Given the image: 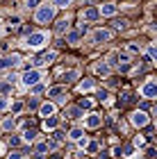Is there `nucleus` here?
Here are the masks:
<instances>
[{
  "label": "nucleus",
  "instance_id": "c9c22d12",
  "mask_svg": "<svg viewBox=\"0 0 157 159\" xmlns=\"http://www.w3.org/2000/svg\"><path fill=\"white\" fill-rule=\"evenodd\" d=\"M7 159H23V155H21V152H12Z\"/></svg>",
  "mask_w": 157,
  "mask_h": 159
},
{
  "label": "nucleus",
  "instance_id": "e433bc0d",
  "mask_svg": "<svg viewBox=\"0 0 157 159\" xmlns=\"http://www.w3.org/2000/svg\"><path fill=\"white\" fill-rule=\"evenodd\" d=\"M87 143H89V141H87V139H84V136H82V139L77 141V146H80V148H87Z\"/></svg>",
  "mask_w": 157,
  "mask_h": 159
},
{
  "label": "nucleus",
  "instance_id": "f8f14e48",
  "mask_svg": "<svg viewBox=\"0 0 157 159\" xmlns=\"http://www.w3.org/2000/svg\"><path fill=\"white\" fill-rule=\"evenodd\" d=\"M80 37H82L80 30H71V32H66V41L71 43V46H77V43H80Z\"/></svg>",
  "mask_w": 157,
  "mask_h": 159
},
{
  "label": "nucleus",
  "instance_id": "72a5a7b5",
  "mask_svg": "<svg viewBox=\"0 0 157 159\" xmlns=\"http://www.w3.org/2000/svg\"><path fill=\"white\" fill-rule=\"evenodd\" d=\"M27 107H30V109H39V100H37V98H32L30 102H27Z\"/></svg>",
  "mask_w": 157,
  "mask_h": 159
},
{
  "label": "nucleus",
  "instance_id": "4be33fe9",
  "mask_svg": "<svg viewBox=\"0 0 157 159\" xmlns=\"http://www.w3.org/2000/svg\"><path fill=\"white\" fill-rule=\"evenodd\" d=\"M96 73L98 75H109V66L103 61V64H96Z\"/></svg>",
  "mask_w": 157,
  "mask_h": 159
},
{
  "label": "nucleus",
  "instance_id": "f257e3e1",
  "mask_svg": "<svg viewBox=\"0 0 157 159\" xmlns=\"http://www.w3.org/2000/svg\"><path fill=\"white\" fill-rule=\"evenodd\" d=\"M55 18V7L50 2H44L41 7H37V14H34V20L41 25H46V23H50V20Z\"/></svg>",
  "mask_w": 157,
  "mask_h": 159
},
{
  "label": "nucleus",
  "instance_id": "f03ea898",
  "mask_svg": "<svg viewBox=\"0 0 157 159\" xmlns=\"http://www.w3.org/2000/svg\"><path fill=\"white\" fill-rule=\"evenodd\" d=\"M41 80H44V73H41V70H37V68H27L23 75H21V82H23L27 89H30V86H34V84H39Z\"/></svg>",
  "mask_w": 157,
  "mask_h": 159
},
{
  "label": "nucleus",
  "instance_id": "6e6552de",
  "mask_svg": "<svg viewBox=\"0 0 157 159\" xmlns=\"http://www.w3.org/2000/svg\"><path fill=\"white\" fill-rule=\"evenodd\" d=\"M18 61H21V57H18V55H9V57H2V59H0V70H2V68H12V66H16Z\"/></svg>",
  "mask_w": 157,
  "mask_h": 159
},
{
  "label": "nucleus",
  "instance_id": "ddd939ff",
  "mask_svg": "<svg viewBox=\"0 0 157 159\" xmlns=\"http://www.w3.org/2000/svg\"><path fill=\"white\" fill-rule=\"evenodd\" d=\"M53 146H55L53 141H39V143H37V155H46Z\"/></svg>",
  "mask_w": 157,
  "mask_h": 159
},
{
  "label": "nucleus",
  "instance_id": "c756f323",
  "mask_svg": "<svg viewBox=\"0 0 157 159\" xmlns=\"http://www.w3.org/2000/svg\"><path fill=\"white\" fill-rule=\"evenodd\" d=\"M44 91H46L44 84H34V86H32V93H34V96H39V93H44Z\"/></svg>",
  "mask_w": 157,
  "mask_h": 159
},
{
  "label": "nucleus",
  "instance_id": "9d476101",
  "mask_svg": "<svg viewBox=\"0 0 157 159\" xmlns=\"http://www.w3.org/2000/svg\"><path fill=\"white\" fill-rule=\"evenodd\" d=\"M116 11H118V7L114 2H105L100 9H98V14H103V16H116Z\"/></svg>",
  "mask_w": 157,
  "mask_h": 159
},
{
  "label": "nucleus",
  "instance_id": "0eeeda50",
  "mask_svg": "<svg viewBox=\"0 0 157 159\" xmlns=\"http://www.w3.org/2000/svg\"><path fill=\"white\" fill-rule=\"evenodd\" d=\"M109 39H112V32L109 30H96L94 34H91V41H94V43H105Z\"/></svg>",
  "mask_w": 157,
  "mask_h": 159
},
{
  "label": "nucleus",
  "instance_id": "f704fd0d",
  "mask_svg": "<svg viewBox=\"0 0 157 159\" xmlns=\"http://www.w3.org/2000/svg\"><path fill=\"white\" fill-rule=\"evenodd\" d=\"M27 7H34V9H37V7H39V0H27Z\"/></svg>",
  "mask_w": 157,
  "mask_h": 159
},
{
  "label": "nucleus",
  "instance_id": "58836bf2",
  "mask_svg": "<svg viewBox=\"0 0 157 159\" xmlns=\"http://www.w3.org/2000/svg\"><path fill=\"white\" fill-rule=\"evenodd\" d=\"M146 152H148V157H155V155H157V150H155V148H148Z\"/></svg>",
  "mask_w": 157,
  "mask_h": 159
},
{
  "label": "nucleus",
  "instance_id": "2f4dec72",
  "mask_svg": "<svg viewBox=\"0 0 157 159\" xmlns=\"http://www.w3.org/2000/svg\"><path fill=\"white\" fill-rule=\"evenodd\" d=\"M12 89V84H7V82H0V96H5L7 91Z\"/></svg>",
  "mask_w": 157,
  "mask_h": 159
},
{
  "label": "nucleus",
  "instance_id": "393cba45",
  "mask_svg": "<svg viewBox=\"0 0 157 159\" xmlns=\"http://www.w3.org/2000/svg\"><path fill=\"white\" fill-rule=\"evenodd\" d=\"M98 150H100L98 141H89V143H87V152H91V155H94V152H98Z\"/></svg>",
  "mask_w": 157,
  "mask_h": 159
},
{
  "label": "nucleus",
  "instance_id": "1a4fd4ad",
  "mask_svg": "<svg viewBox=\"0 0 157 159\" xmlns=\"http://www.w3.org/2000/svg\"><path fill=\"white\" fill-rule=\"evenodd\" d=\"M55 111H57V107H55V102H44V105H39V114L41 116H55Z\"/></svg>",
  "mask_w": 157,
  "mask_h": 159
},
{
  "label": "nucleus",
  "instance_id": "9b49d317",
  "mask_svg": "<svg viewBox=\"0 0 157 159\" xmlns=\"http://www.w3.org/2000/svg\"><path fill=\"white\" fill-rule=\"evenodd\" d=\"M100 14H98V7H87V9L82 11V20H96Z\"/></svg>",
  "mask_w": 157,
  "mask_h": 159
},
{
  "label": "nucleus",
  "instance_id": "4468645a",
  "mask_svg": "<svg viewBox=\"0 0 157 159\" xmlns=\"http://www.w3.org/2000/svg\"><path fill=\"white\" fill-rule=\"evenodd\" d=\"M57 125H59V118H57V116H48L46 123H44L46 129H57Z\"/></svg>",
  "mask_w": 157,
  "mask_h": 159
},
{
  "label": "nucleus",
  "instance_id": "6ab92c4d",
  "mask_svg": "<svg viewBox=\"0 0 157 159\" xmlns=\"http://www.w3.org/2000/svg\"><path fill=\"white\" fill-rule=\"evenodd\" d=\"M34 139H37V132H34V129H25V132H23V139H21V141H25V143H32Z\"/></svg>",
  "mask_w": 157,
  "mask_h": 159
},
{
  "label": "nucleus",
  "instance_id": "a211bd4d",
  "mask_svg": "<svg viewBox=\"0 0 157 159\" xmlns=\"http://www.w3.org/2000/svg\"><path fill=\"white\" fill-rule=\"evenodd\" d=\"M82 134H84V129H82V127H73V129L68 132V136H71L73 141H80V139H82Z\"/></svg>",
  "mask_w": 157,
  "mask_h": 159
},
{
  "label": "nucleus",
  "instance_id": "b1692460",
  "mask_svg": "<svg viewBox=\"0 0 157 159\" xmlns=\"http://www.w3.org/2000/svg\"><path fill=\"white\" fill-rule=\"evenodd\" d=\"M91 107H94V100H89V98H82L80 100V109L84 111V109H91Z\"/></svg>",
  "mask_w": 157,
  "mask_h": 159
},
{
  "label": "nucleus",
  "instance_id": "412c9836",
  "mask_svg": "<svg viewBox=\"0 0 157 159\" xmlns=\"http://www.w3.org/2000/svg\"><path fill=\"white\" fill-rule=\"evenodd\" d=\"M66 114H68V118H80V116H84V111L80 109V107H71Z\"/></svg>",
  "mask_w": 157,
  "mask_h": 159
},
{
  "label": "nucleus",
  "instance_id": "423d86ee",
  "mask_svg": "<svg viewBox=\"0 0 157 159\" xmlns=\"http://www.w3.org/2000/svg\"><path fill=\"white\" fill-rule=\"evenodd\" d=\"M141 96H144L146 100H153V98L157 96V84L153 82V80H148V82L141 86Z\"/></svg>",
  "mask_w": 157,
  "mask_h": 159
},
{
  "label": "nucleus",
  "instance_id": "4c0bfd02",
  "mask_svg": "<svg viewBox=\"0 0 157 159\" xmlns=\"http://www.w3.org/2000/svg\"><path fill=\"white\" fill-rule=\"evenodd\" d=\"M123 155H125V157H134V148H127Z\"/></svg>",
  "mask_w": 157,
  "mask_h": 159
},
{
  "label": "nucleus",
  "instance_id": "dca6fc26",
  "mask_svg": "<svg viewBox=\"0 0 157 159\" xmlns=\"http://www.w3.org/2000/svg\"><path fill=\"white\" fill-rule=\"evenodd\" d=\"M53 59H57V52H55V50L46 52V55L41 57V59H37V61H39V64H53Z\"/></svg>",
  "mask_w": 157,
  "mask_h": 159
},
{
  "label": "nucleus",
  "instance_id": "2eb2a0df",
  "mask_svg": "<svg viewBox=\"0 0 157 159\" xmlns=\"http://www.w3.org/2000/svg\"><path fill=\"white\" fill-rule=\"evenodd\" d=\"M96 89V82H94V80H82V82H80V91L84 93V91H94Z\"/></svg>",
  "mask_w": 157,
  "mask_h": 159
},
{
  "label": "nucleus",
  "instance_id": "7ed1b4c3",
  "mask_svg": "<svg viewBox=\"0 0 157 159\" xmlns=\"http://www.w3.org/2000/svg\"><path fill=\"white\" fill-rule=\"evenodd\" d=\"M44 43H48V34L46 32H30L27 39H25V46H30V48H41Z\"/></svg>",
  "mask_w": 157,
  "mask_h": 159
},
{
  "label": "nucleus",
  "instance_id": "a19ab883",
  "mask_svg": "<svg viewBox=\"0 0 157 159\" xmlns=\"http://www.w3.org/2000/svg\"><path fill=\"white\" fill-rule=\"evenodd\" d=\"M0 152H2V146H0Z\"/></svg>",
  "mask_w": 157,
  "mask_h": 159
},
{
  "label": "nucleus",
  "instance_id": "aec40b11",
  "mask_svg": "<svg viewBox=\"0 0 157 159\" xmlns=\"http://www.w3.org/2000/svg\"><path fill=\"white\" fill-rule=\"evenodd\" d=\"M73 0H50V5L55 7V9H64V7H68Z\"/></svg>",
  "mask_w": 157,
  "mask_h": 159
},
{
  "label": "nucleus",
  "instance_id": "f3484780",
  "mask_svg": "<svg viewBox=\"0 0 157 159\" xmlns=\"http://www.w3.org/2000/svg\"><path fill=\"white\" fill-rule=\"evenodd\" d=\"M59 96H64V86H53V89H48V98L59 100Z\"/></svg>",
  "mask_w": 157,
  "mask_h": 159
},
{
  "label": "nucleus",
  "instance_id": "c85d7f7f",
  "mask_svg": "<svg viewBox=\"0 0 157 159\" xmlns=\"http://www.w3.org/2000/svg\"><path fill=\"white\" fill-rule=\"evenodd\" d=\"M23 107H25V105L18 100V102H14V105H12V111H14V114H21V111H23Z\"/></svg>",
  "mask_w": 157,
  "mask_h": 159
},
{
  "label": "nucleus",
  "instance_id": "473e14b6",
  "mask_svg": "<svg viewBox=\"0 0 157 159\" xmlns=\"http://www.w3.org/2000/svg\"><path fill=\"white\" fill-rule=\"evenodd\" d=\"M144 143H146V141H144V136H139V134L134 136V148H141Z\"/></svg>",
  "mask_w": 157,
  "mask_h": 159
},
{
  "label": "nucleus",
  "instance_id": "5701e85b",
  "mask_svg": "<svg viewBox=\"0 0 157 159\" xmlns=\"http://www.w3.org/2000/svg\"><path fill=\"white\" fill-rule=\"evenodd\" d=\"M64 32H68V20H59L57 23V34H64Z\"/></svg>",
  "mask_w": 157,
  "mask_h": 159
},
{
  "label": "nucleus",
  "instance_id": "ea45409f",
  "mask_svg": "<svg viewBox=\"0 0 157 159\" xmlns=\"http://www.w3.org/2000/svg\"><path fill=\"white\" fill-rule=\"evenodd\" d=\"M98 98L105 100V98H107V91H103V89H100V91H98Z\"/></svg>",
  "mask_w": 157,
  "mask_h": 159
},
{
  "label": "nucleus",
  "instance_id": "7c9ffc66",
  "mask_svg": "<svg viewBox=\"0 0 157 159\" xmlns=\"http://www.w3.org/2000/svg\"><path fill=\"white\" fill-rule=\"evenodd\" d=\"M7 107H9V100H7V96H0V111L7 109Z\"/></svg>",
  "mask_w": 157,
  "mask_h": 159
},
{
  "label": "nucleus",
  "instance_id": "bb28decb",
  "mask_svg": "<svg viewBox=\"0 0 157 159\" xmlns=\"http://www.w3.org/2000/svg\"><path fill=\"white\" fill-rule=\"evenodd\" d=\"M75 77H77V70H66V73H64V80H66V82H73Z\"/></svg>",
  "mask_w": 157,
  "mask_h": 159
},
{
  "label": "nucleus",
  "instance_id": "cd10ccee",
  "mask_svg": "<svg viewBox=\"0 0 157 159\" xmlns=\"http://www.w3.org/2000/svg\"><path fill=\"white\" fill-rule=\"evenodd\" d=\"M14 125H16L14 118H5V120H2V129H14Z\"/></svg>",
  "mask_w": 157,
  "mask_h": 159
},
{
  "label": "nucleus",
  "instance_id": "39448f33",
  "mask_svg": "<svg viewBox=\"0 0 157 159\" xmlns=\"http://www.w3.org/2000/svg\"><path fill=\"white\" fill-rule=\"evenodd\" d=\"M84 125H87L89 129H96V127H100L103 125V116L100 114H96V111H91L84 116Z\"/></svg>",
  "mask_w": 157,
  "mask_h": 159
},
{
  "label": "nucleus",
  "instance_id": "a878e982",
  "mask_svg": "<svg viewBox=\"0 0 157 159\" xmlns=\"http://www.w3.org/2000/svg\"><path fill=\"white\" fill-rule=\"evenodd\" d=\"M127 52H130V55H139L141 48L137 46V43H127Z\"/></svg>",
  "mask_w": 157,
  "mask_h": 159
},
{
  "label": "nucleus",
  "instance_id": "20e7f679",
  "mask_svg": "<svg viewBox=\"0 0 157 159\" xmlns=\"http://www.w3.org/2000/svg\"><path fill=\"white\" fill-rule=\"evenodd\" d=\"M130 123L134 127H146L148 123H150V116H148L146 111H134L132 116H130Z\"/></svg>",
  "mask_w": 157,
  "mask_h": 159
}]
</instances>
